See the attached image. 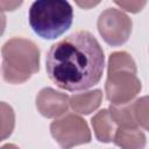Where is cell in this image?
I'll return each instance as SVG.
<instances>
[{"label":"cell","instance_id":"cell-5","mask_svg":"<svg viewBox=\"0 0 149 149\" xmlns=\"http://www.w3.org/2000/svg\"><path fill=\"white\" fill-rule=\"evenodd\" d=\"M141 81L136 72L130 70H107L105 83L106 98L112 105H125L141 91Z\"/></svg>","mask_w":149,"mask_h":149},{"label":"cell","instance_id":"cell-14","mask_svg":"<svg viewBox=\"0 0 149 149\" xmlns=\"http://www.w3.org/2000/svg\"><path fill=\"white\" fill-rule=\"evenodd\" d=\"M115 3L121 8L126 9L127 12L137 13L146 6L147 2L146 1H115Z\"/></svg>","mask_w":149,"mask_h":149},{"label":"cell","instance_id":"cell-15","mask_svg":"<svg viewBox=\"0 0 149 149\" xmlns=\"http://www.w3.org/2000/svg\"><path fill=\"white\" fill-rule=\"evenodd\" d=\"M0 5H1L2 7L8 6L9 10H13L15 7H17V6H20V5H21V1H19V2H5V1H1V2H0Z\"/></svg>","mask_w":149,"mask_h":149},{"label":"cell","instance_id":"cell-8","mask_svg":"<svg viewBox=\"0 0 149 149\" xmlns=\"http://www.w3.org/2000/svg\"><path fill=\"white\" fill-rule=\"evenodd\" d=\"M102 99L101 90H93L70 97V106L78 114H90L95 111Z\"/></svg>","mask_w":149,"mask_h":149},{"label":"cell","instance_id":"cell-1","mask_svg":"<svg viewBox=\"0 0 149 149\" xmlns=\"http://www.w3.org/2000/svg\"><path fill=\"white\" fill-rule=\"evenodd\" d=\"M104 50L86 30L76 31L51 45L45 70L61 88L80 91L98 84L104 72Z\"/></svg>","mask_w":149,"mask_h":149},{"label":"cell","instance_id":"cell-10","mask_svg":"<svg viewBox=\"0 0 149 149\" xmlns=\"http://www.w3.org/2000/svg\"><path fill=\"white\" fill-rule=\"evenodd\" d=\"M113 142L121 149H144L146 135L137 128H118Z\"/></svg>","mask_w":149,"mask_h":149},{"label":"cell","instance_id":"cell-12","mask_svg":"<svg viewBox=\"0 0 149 149\" xmlns=\"http://www.w3.org/2000/svg\"><path fill=\"white\" fill-rule=\"evenodd\" d=\"M133 108L137 125L149 130V95L136 99L133 102Z\"/></svg>","mask_w":149,"mask_h":149},{"label":"cell","instance_id":"cell-16","mask_svg":"<svg viewBox=\"0 0 149 149\" xmlns=\"http://www.w3.org/2000/svg\"><path fill=\"white\" fill-rule=\"evenodd\" d=\"M99 3V1H94V2H86V1H84V2H77V5L78 6H80V7H84V8H90V7H92V6H94V5H98Z\"/></svg>","mask_w":149,"mask_h":149},{"label":"cell","instance_id":"cell-9","mask_svg":"<svg viewBox=\"0 0 149 149\" xmlns=\"http://www.w3.org/2000/svg\"><path fill=\"white\" fill-rule=\"evenodd\" d=\"M91 123L94 130L95 137L104 143H108L113 141L115 134V122L113 121L108 109L99 111L92 119Z\"/></svg>","mask_w":149,"mask_h":149},{"label":"cell","instance_id":"cell-4","mask_svg":"<svg viewBox=\"0 0 149 149\" xmlns=\"http://www.w3.org/2000/svg\"><path fill=\"white\" fill-rule=\"evenodd\" d=\"M50 132L62 149H70L91 141V132L86 121L76 114H66L52 121Z\"/></svg>","mask_w":149,"mask_h":149},{"label":"cell","instance_id":"cell-2","mask_svg":"<svg viewBox=\"0 0 149 149\" xmlns=\"http://www.w3.org/2000/svg\"><path fill=\"white\" fill-rule=\"evenodd\" d=\"M2 77L10 84L27 81L40 69V50L27 38L13 37L1 49Z\"/></svg>","mask_w":149,"mask_h":149},{"label":"cell","instance_id":"cell-17","mask_svg":"<svg viewBox=\"0 0 149 149\" xmlns=\"http://www.w3.org/2000/svg\"><path fill=\"white\" fill-rule=\"evenodd\" d=\"M1 149H20V148L16 147V146L13 144V143H7V144H3V146L1 147Z\"/></svg>","mask_w":149,"mask_h":149},{"label":"cell","instance_id":"cell-7","mask_svg":"<svg viewBox=\"0 0 149 149\" xmlns=\"http://www.w3.org/2000/svg\"><path fill=\"white\" fill-rule=\"evenodd\" d=\"M70 105V98L51 87L42 88L36 97V107L45 118H57L64 114Z\"/></svg>","mask_w":149,"mask_h":149},{"label":"cell","instance_id":"cell-3","mask_svg":"<svg viewBox=\"0 0 149 149\" xmlns=\"http://www.w3.org/2000/svg\"><path fill=\"white\" fill-rule=\"evenodd\" d=\"M73 9L64 0H37L29 9V24L35 34L45 40H54L71 26Z\"/></svg>","mask_w":149,"mask_h":149},{"label":"cell","instance_id":"cell-11","mask_svg":"<svg viewBox=\"0 0 149 149\" xmlns=\"http://www.w3.org/2000/svg\"><path fill=\"white\" fill-rule=\"evenodd\" d=\"M109 114L119 127L122 128H137V122L134 114L133 102L125 105H109Z\"/></svg>","mask_w":149,"mask_h":149},{"label":"cell","instance_id":"cell-13","mask_svg":"<svg viewBox=\"0 0 149 149\" xmlns=\"http://www.w3.org/2000/svg\"><path fill=\"white\" fill-rule=\"evenodd\" d=\"M14 128V112L6 102H1V139L9 136Z\"/></svg>","mask_w":149,"mask_h":149},{"label":"cell","instance_id":"cell-6","mask_svg":"<svg viewBox=\"0 0 149 149\" xmlns=\"http://www.w3.org/2000/svg\"><path fill=\"white\" fill-rule=\"evenodd\" d=\"M132 26L130 17L116 8L105 9L97 22L99 34L109 45L123 44L130 36Z\"/></svg>","mask_w":149,"mask_h":149}]
</instances>
